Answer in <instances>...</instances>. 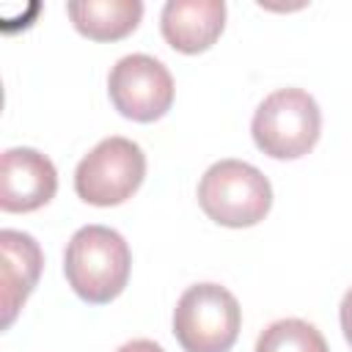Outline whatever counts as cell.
I'll return each instance as SVG.
<instances>
[{
    "label": "cell",
    "mask_w": 352,
    "mask_h": 352,
    "mask_svg": "<svg viewBox=\"0 0 352 352\" xmlns=\"http://www.w3.org/2000/svg\"><path fill=\"white\" fill-rule=\"evenodd\" d=\"M129 267L132 253L126 239L107 226H82L66 245V280L91 305L116 300L129 280Z\"/></svg>",
    "instance_id": "obj_1"
},
{
    "label": "cell",
    "mask_w": 352,
    "mask_h": 352,
    "mask_svg": "<svg viewBox=\"0 0 352 352\" xmlns=\"http://www.w3.org/2000/svg\"><path fill=\"white\" fill-rule=\"evenodd\" d=\"M198 204L209 220L228 228H248L267 217L272 206V187L250 162L220 160L201 176Z\"/></svg>",
    "instance_id": "obj_2"
},
{
    "label": "cell",
    "mask_w": 352,
    "mask_h": 352,
    "mask_svg": "<svg viewBox=\"0 0 352 352\" xmlns=\"http://www.w3.org/2000/svg\"><path fill=\"white\" fill-rule=\"evenodd\" d=\"M250 132L267 157L297 160L316 146L322 132V113L308 91L280 88L256 107Z\"/></svg>",
    "instance_id": "obj_3"
},
{
    "label": "cell",
    "mask_w": 352,
    "mask_h": 352,
    "mask_svg": "<svg viewBox=\"0 0 352 352\" xmlns=\"http://www.w3.org/2000/svg\"><path fill=\"white\" fill-rule=\"evenodd\" d=\"M242 311L220 283L190 286L173 311V336L184 352H228L236 344Z\"/></svg>",
    "instance_id": "obj_4"
},
{
    "label": "cell",
    "mask_w": 352,
    "mask_h": 352,
    "mask_svg": "<svg viewBox=\"0 0 352 352\" xmlns=\"http://www.w3.org/2000/svg\"><path fill=\"white\" fill-rule=\"evenodd\" d=\"M146 176V154L129 138H104L74 170V190L91 206H118L138 192Z\"/></svg>",
    "instance_id": "obj_5"
},
{
    "label": "cell",
    "mask_w": 352,
    "mask_h": 352,
    "mask_svg": "<svg viewBox=\"0 0 352 352\" xmlns=\"http://www.w3.org/2000/svg\"><path fill=\"white\" fill-rule=\"evenodd\" d=\"M113 107L132 121L148 124L162 118L173 104V77L151 55L135 52L121 58L107 77Z\"/></svg>",
    "instance_id": "obj_6"
},
{
    "label": "cell",
    "mask_w": 352,
    "mask_h": 352,
    "mask_svg": "<svg viewBox=\"0 0 352 352\" xmlns=\"http://www.w3.org/2000/svg\"><path fill=\"white\" fill-rule=\"evenodd\" d=\"M58 170L50 157L36 148H8L0 160V209L33 212L52 201Z\"/></svg>",
    "instance_id": "obj_7"
},
{
    "label": "cell",
    "mask_w": 352,
    "mask_h": 352,
    "mask_svg": "<svg viewBox=\"0 0 352 352\" xmlns=\"http://www.w3.org/2000/svg\"><path fill=\"white\" fill-rule=\"evenodd\" d=\"M160 28L165 41L184 52L198 55L209 50L226 28L223 0H168L160 14Z\"/></svg>",
    "instance_id": "obj_8"
},
{
    "label": "cell",
    "mask_w": 352,
    "mask_h": 352,
    "mask_svg": "<svg viewBox=\"0 0 352 352\" xmlns=\"http://www.w3.org/2000/svg\"><path fill=\"white\" fill-rule=\"evenodd\" d=\"M0 250H3V327H8L33 292L38 275H41V248L38 242L25 234L6 228L0 231Z\"/></svg>",
    "instance_id": "obj_9"
},
{
    "label": "cell",
    "mask_w": 352,
    "mask_h": 352,
    "mask_svg": "<svg viewBox=\"0 0 352 352\" xmlns=\"http://www.w3.org/2000/svg\"><path fill=\"white\" fill-rule=\"evenodd\" d=\"M66 14L77 33H82L91 41H118L129 36L140 16L143 3L140 0H77L66 6Z\"/></svg>",
    "instance_id": "obj_10"
},
{
    "label": "cell",
    "mask_w": 352,
    "mask_h": 352,
    "mask_svg": "<svg viewBox=\"0 0 352 352\" xmlns=\"http://www.w3.org/2000/svg\"><path fill=\"white\" fill-rule=\"evenodd\" d=\"M253 352H330L324 336L305 319H278L256 341Z\"/></svg>",
    "instance_id": "obj_11"
},
{
    "label": "cell",
    "mask_w": 352,
    "mask_h": 352,
    "mask_svg": "<svg viewBox=\"0 0 352 352\" xmlns=\"http://www.w3.org/2000/svg\"><path fill=\"white\" fill-rule=\"evenodd\" d=\"M338 316H341L344 338H346V344L352 346V286H349V292H346L344 300H341V311H338Z\"/></svg>",
    "instance_id": "obj_12"
},
{
    "label": "cell",
    "mask_w": 352,
    "mask_h": 352,
    "mask_svg": "<svg viewBox=\"0 0 352 352\" xmlns=\"http://www.w3.org/2000/svg\"><path fill=\"white\" fill-rule=\"evenodd\" d=\"M116 352H165V349L148 338H135V341H126L124 346H118Z\"/></svg>",
    "instance_id": "obj_13"
}]
</instances>
